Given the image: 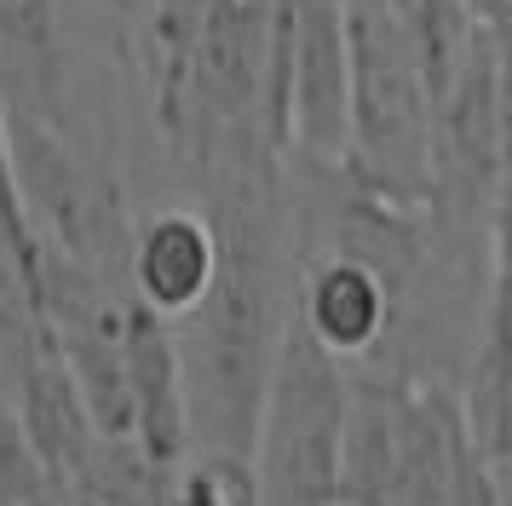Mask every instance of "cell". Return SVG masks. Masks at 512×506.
I'll list each match as a JSON object with an SVG mask.
<instances>
[{"mask_svg":"<svg viewBox=\"0 0 512 506\" xmlns=\"http://www.w3.org/2000/svg\"><path fill=\"white\" fill-rule=\"evenodd\" d=\"M219 271V236L208 213L190 207H162L144 225H133L127 248V294L144 299L156 317L179 322L196 311V299L208 294Z\"/></svg>","mask_w":512,"mask_h":506,"instance_id":"5b68a950","label":"cell"},{"mask_svg":"<svg viewBox=\"0 0 512 506\" xmlns=\"http://www.w3.org/2000/svg\"><path fill=\"white\" fill-rule=\"evenodd\" d=\"M0 92L29 115L64 121L58 0H0Z\"/></svg>","mask_w":512,"mask_h":506,"instance_id":"8992f818","label":"cell"},{"mask_svg":"<svg viewBox=\"0 0 512 506\" xmlns=\"http://www.w3.org/2000/svg\"><path fill=\"white\" fill-rule=\"evenodd\" d=\"M374 196L432 207V98L409 18L392 0H346V167Z\"/></svg>","mask_w":512,"mask_h":506,"instance_id":"6da1fadb","label":"cell"},{"mask_svg":"<svg viewBox=\"0 0 512 506\" xmlns=\"http://www.w3.org/2000/svg\"><path fill=\"white\" fill-rule=\"evenodd\" d=\"M403 288L392 276H380L369 259L328 248L323 259H311L294 276V317L305 322V334L323 345L328 357H369L380 340L392 334L397 311H403Z\"/></svg>","mask_w":512,"mask_h":506,"instance_id":"277c9868","label":"cell"},{"mask_svg":"<svg viewBox=\"0 0 512 506\" xmlns=\"http://www.w3.org/2000/svg\"><path fill=\"white\" fill-rule=\"evenodd\" d=\"M110 6H121V12H127V6H139V0H110Z\"/></svg>","mask_w":512,"mask_h":506,"instance_id":"52a82bcc","label":"cell"},{"mask_svg":"<svg viewBox=\"0 0 512 506\" xmlns=\"http://www.w3.org/2000/svg\"><path fill=\"white\" fill-rule=\"evenodd\" d=\"M346 420L351 374L340 357L305 334L288 305L265 414L254 437V506H340L346 478Z\"/></svg>","mask_w":512,"mask_h":506,"instance_id":"7a4b0ae2","label":"cell"},{"mask_svg":"<svg viewBox=\"0 0 512 506\" xmlns=\"http://www.w3.org/2000/svg\"><path fill=\"white\" fill-rule=\"evenodd\" d=\"M6 133H12V173H18L24 219L41 253H58L81 271L127 282L133 219L121 202V184L64 138V121L6 104Z\"/></svg>","mask_w":512,"mask_h":506,"instance_id":"3957f363","label":"cell"}]
</instances>
